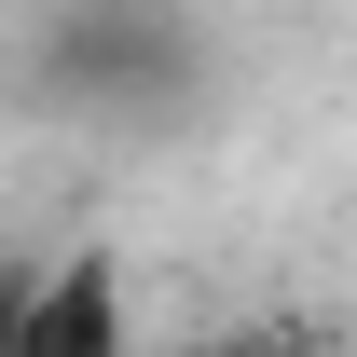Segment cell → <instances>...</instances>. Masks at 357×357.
I'll return each instance as SVG.
<instances>
[{
	"mask_svg": "<svg viewBox=\"0 0 357 357\" xmlns=\"http://www.w3.org/2000/svg\"><path fill=\"white\" fill-rule=\"evenodd\" d=\"M28 275L42 261H0V357H14V330H28Z\"/></svg>",
	"mask_w": 357,
	"mask_h": 357,
	"instance_id": "obj_3",
	"label": "cell"
},
{
	"mask_svg": "<svg viewBox=\"0 0 357 357\" xmlns=\"http://www.w3.org/2000/svg\"><path fill=\"white\" fill-rule=\"evenodd\" d=\"M14 357H137V303H124V261L110 248H55L28 275V330Z\"/></svg>",
	"mask_w": 357,
	"mask_h": 357,
	"instance_id": "obj_1",
	"label": "cell"
},
{
	"mask_svg": "<svg viewBox=\"0 0 357 357\" xmlns=\"http://www.w3.org/2000/svg\"><path fill=\"white\" fill-rule=\"evenodd\" d=\"M206 357H344V344H316V330H234V344H206Z\"/></svg>",
	"mask_w": 357,
	"mask_h": 357,
	"instance_id": "obj_2",
	"label": "cell"
}]
</instances>
